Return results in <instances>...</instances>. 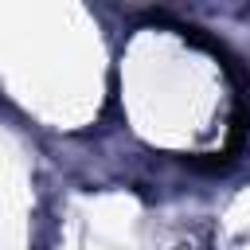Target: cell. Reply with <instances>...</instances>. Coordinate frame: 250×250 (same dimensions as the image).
Segmentation results:
<instances>
[{"instance_id": "1", "label": "cell", "mask_w": 250, "mask_h": 250, "mask_svg": "<svg viewBox=\"0 0 250 250\" xmlns=\"http://www.w3.org/2000/svg\"><path fill=\"white\" fill-rule=\"evenodd\" d=\"M176 250H207V246H203V242H195V238H184Z\"/></svg>"}]
</instances>
